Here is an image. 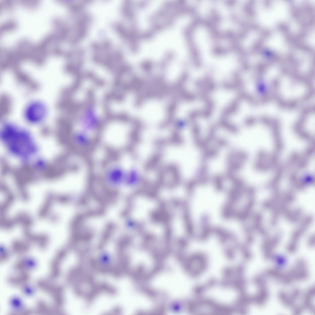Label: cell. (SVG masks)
<instances>
[{
  "label": "cell",
  "mask_w": 315,
  "mask_h": 315,
  "mask_svg": "<svg viewBox=\"0 0 315 315\" xmlns=\"http://www.w3.org/2000/svg\"><path fill=\"white\" fill-rule=\"evenodd\" d=\"M29 275L26 272H22L18 276L12 277L10 278L9 281L13 285H18L26 282L29 279Z\"/></svg>",
  "instance_id": "12"
},
{
  "label": "cell",
  "mask_w": 315,
  "mask_h": 315,
  "mask_svg": "<svg viewBox=\"0 0 315 315\" xmlns=\"http://www.w3.org/2000/svg\"><path fill=\"white\" fill-rule=\"evenodd\" d=\"M0 135L7 149L18 157L27 158L36 152V146L30 134L14 124L5 123Z\"/></svg>",
  "instance_id": "1"
},
{
  "label": "cell",
  "mask_w": 315,
  "mask_h": 315,
  "mask_svg": "<svg viewBox=\"0 0 315 315\" xmlns=\"http://www.w3.org/2000/svg\"><path fill=\"white\" fill-rule=\"evenodd\" d=\"M308 240L309 245L311 246H312L313 245H314V242H313V241H314V235L311 236Z\"/></svg>",
  "instance_id": "17"
},
{
  "label": "cell",
  "mask_w": 315,
  "mask_h": 315,
  "mask_svg": "<svg viewBox=\"0 0 315 315\" xmlns=\"http://www.w3.org/2000/svg\"><path fill=\"white\" fill-rule=\"evenodd\" d=\"M220 175H217L214 177V182L216 183V186L218 190H221L222 188L223 177Z\"/></svg>",
  "instance_id": "15"
},
{
  "label": "cell",
  "mask_w": 315,
  "mask_h": 315,
  "mask_svg": "<svg viewBox=\"0 0 315 315\" xmlns=\"http://www.w3.org/2000/svg\"><path fill=\"white\" fill-rule=\"evenodd\" d=\"M302 211L299 208L288 209L283 214L286 220L291 223H294L299 220L301 217Z\"/></svg>",
  "instance_id": "10"
},
{
  "label": "cell",
  "mask_w": 315,
  "mask_h": 315,
  "mask_svg": "<svg viewBox=\"0 0 315 315\" xmlns=\"http://www.w3.org/2000/svg\"><path fill=\"white\" fill-rule=\"evenodd\" d=\"M281 196L279 194H274L270 198L264 201L262 204V206L266 209L271 210L278 202Z\"/></svg>",
  "instance_id": "11"
},
{
  "label": "cell",
  "mask_w": 315,
  "mask_h": 315,
  "mask_svg": "<svg viewBox=\"0 0 315 315\" xmlns=\"http://www.w3.org/2000/svg\"><path fill=\"white\" fill-rule=\"evenodd\" d=\"M295 199V197L292 193H287L281 197L280 200L272 211L270 220L271 224L275 225L277 222L280 216L283 215L289 208V206Z\"/></svg>",
  "instance_id": "5"
},
{
  "label": "cell",
  "mask_w": 315,
  "mask_h": 315,
  "mask_svg": "<svg viewBox=\"0 0 315 315\" xmlns=\"http://www.w3.org/2000/svg\"><path fill=\"white\" fill-rule=\"evenodd\" d=\"M91 17L87 13L79 15L76 20L74 42L77 44L86 37L89 32Z\"/></svg>",
  "instance_id": "6"
},
{
  "label": "cell",
  "mask_w": 315,
  "mask_h": 315,
  "mask_svg": "<svg viewBox=\"0 0 315 315\" xmlns=\"http://www.w3.org/2000/svg\"><path fill=\"white\" fill-rule=\"evenodd\" d=\"M78 129L86 132L100 139L101 121L94 108H85L80 115L78 122Z\"/></svg>",
  "instance_id": "2"
},
{
  "label": "cell",
  "mask_w": 315,
  "mask_h": 315,
  "mask_svg": "<svg viewBox=\"0 0 315 315\" xmlns=\"http://www.w3.org/2000/svg\"><path fill=\"white\" fill-rule=\"evenodd\" d=\"M259 293L256 296L255 301L257 305H261L266 302L268 297V293L265 288H261Z\"/></svg>",
  "instance_id": "14"
},
{
  "label": "cell",
  "mask_w": 315,
  "mask_h": 315,
  "mask_svg": "<svg viewBox=\"0 0 315 315\" xmlns=\"http://www.w3.org/2000/svg\"><path fill=\"white\" fill-rule=\"evenodd\" d=\"M38 286L42 290L49 293L54 299L55 304L58 306L61 302V289L58 286H56L45 281H40L38 283Z\"/></svg>",
  "instance_id": "8"
},
{
  "label": "cell",
  "mask_w": 315,
  "mask_h": 315,
  "mask_svg": "<svg viewBox=\"0 0 315 315\" xmlns=\"http://www.w3.org/2000/svg\"><path fill=\"white\" fill-rule=\"evenodd\" d=\"M313 221L312 215H307L301 220L300 225L293 232L287 249L290 253H293L297 250L298 243L302 236L311 225Z\"/></svg>",
  "instance_id": "4"
},
{
  "label": "cell",
  "mask_w": 315,
  "mask_h": 315,
  "mask_svg": "<svg viewBox=\"0 0 315 315\" xmlns=\"http://www.w3.org/2000/svg\"><path fill=\"white\" fill-rule=\"evenodd\" d=\"M22 260L18 261L15 265V268L21 272H26L27 269L32 267L34 264L32 261Z\"/></svg>",
  "instance_id": "13"
},
{
  "label": "cell",
  "mask_w": 315,
  "mask_h": 315,
  "mask_svg": "<svg viewBox=\"0 0 315 315\" xmlns=\"http://www.w3.org/2000/svg\"><path fill=\"white\" fill-rule=\"evenodd\" d=\"M263 215L260 213H257L254 215L253 219L252 229L262 235L266 234L267 231L263 225Z\"/></svg>",
  "instance_id": "9"
},
{
  "label": "cell",
  "mask_w": 315,
  "mask_h": 315,
  "mask_svg": "<svg viewBox=\"0 0 315 315\" xmlns=\"http://www.w3.org/2000/svg\"><path fill=\"white\" fill-rule=\"evenodd\" d=\"M281 237L279 233L271 237H265L261 245L265 258L269 259L272 257L274 250L279 243Z\"/></svg>",
  "instance_id": "7"
},
{
  "label": "cell",
  "mask_w": 315,
  "mask_h": 315,
  "mask_svg": "<svg viewBox=\"0 0 315 315\" xmlns=\"http://www.w3.org/2000/svg\"><path fill=\"white\" fill-rule=\"evenodd\" d=\"M216 143L218 146L223 147L226 145L227 141L224 138H220L217 140Z\"/></svg>",
  "instance_id": "16"
},
{
  "label": "cell",
  "mask_w": 315,
  "mask_h": 315,
  "mask_svg": "<svg viewBox=\"0 0 315 315\" xmlns=\"http://www.w3.org/2000/svg\"><path fill=\"white\" fill-rule=\"evenodd\" d=\"M46 105L42 102L34 100L30 102L25 106L23 111L25 119L32 124L40 123L44 121L47 114Z\"/></svg>",
  "instance_id": "3"
}]
</instances>
